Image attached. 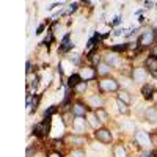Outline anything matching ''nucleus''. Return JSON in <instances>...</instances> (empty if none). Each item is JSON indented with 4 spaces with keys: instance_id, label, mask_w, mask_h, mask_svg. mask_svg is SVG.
<instances>
[{
    "instance_id": "obj_1",
    "label": "nucleus",
    "mask_w": 157,
    "mask_h": 157,
    "mask_svg": "<svg viewBox=\"0 0 157 157\" xmlns=\"http://www.w3.org/2000/svg\"><path fill=\"white\" fill-rule=\"evenodd\" d=\"M99 88H101V91H105V93H113V91L120 90V83L112 77H104L99 82Z\"/></svg>"
},
{
    "instance_id": "obj_26",
    "label": "nucleus",
    "mask_w": 157,
    "mask_h": 157,
    "mask_svg": "<svg viewBox=\"0 0 157 157\" xmlns=\"http://www.w3.org/2000/svg\"><path fill=\"white\" fill-rule=\"evenodd\" d=\"M71 46H72V44H69V36H64V39H63V46L60 47V50H61V52H66Z\"/></svg>"
},
{
    "instance_id": "obj_34",
    "label": "nucleus",
    "mask_w": 157,
    "mask_h": 157,
    "mask_svg": "<svg viewBox=\"0 0 157 157\" xmlns=\"http://www.w3.org/2000/svg\"><path fill=\"white\" fill-rule=\"evenodd\" d=\"M75 10H77V3H72V5H71V8L68 10V14H69V13H74Z\"/></svg>"
},
{
    "instance_id": "obj_24",
    "label": "nucleus",
    "mask_w": 157,
    "mask_h": 157,
    "mask_svg": "<svg viewBox=\"0 0 157 157\" xmlns=\"http://www.w3.org/2000/svg\"><path fill=\"white\" fill-rule=\"evenodd\" d=\"M71 157H86V152L82 148H77V149H72L71 151Z\"/></svg>"
},
{
    "instance_id": "obj_32",
    "label": "nucleus",
    "mask_w": 157,
    "mask_h": 157,
    "mask_svg": "<svg viewBox=\"0 0 157 157\" xmlns=\"http://www.w3.org/2000/svg\"><path fill=\"white\" fill-rule=\"evenodd\" d=\"M52 39H54V36H52V32H49V35L46 36V39H44V44H49Z\"/></svg>"
},
{
    "instance_id": "obj_18",
    "label": "nucleus",
    "mask_w": 157,
    "mask_h": 157,
    "mask_svg": "<svg viewBox=\"0 0 157 157\" xmlns=\"http://www.w3.org/2000/svg\"><path fill=\"white\" fill-rule=\"evenodd\" d=\"M68 143H75V145H85V137L82 135H69L66 137Z\"/></svg>"
},
{
    "instance_id": "obj_5",
    "label": "nucleus",
    "mask_w": 157,
    "mask_h": 157,
    "mask_svg": "<svg viewBox=\"0 0 157 157\" xmlns=\"http://www.w3.org/2000/svg\"><path fill=\"white\" fill-rule=\"evenodd\" d=\"M33 132L38 134V135H47L50 132V118H46L44 121L38 123L35 127H33Z\"/></svg>"
},
{
    "instance_id": "obj_30",
    "label": "nucleus",
    "mask_w": 157,
    "mask_h": 157,
    "mask_svg": "<svg viewBox=\"0 0 157 157\" xmlns=\"http://www.w3.org/2000/svg\"><path fill=\"white\" fill-rule=\"evenodd\" d=\"M55 112H57V107H55V105H52V107L46 112V118H50V115H52V113H55Z\"/></svg>"
},
{
    "instance_id": "obj_19",
    "label": "nucleus",
    "mask_w": 157,
    "mask_h": 157,
    "mask_svg": "<svg viewBox=\"0 0 157 157\" xmlns=\"http://www.w3.org/2000/svg\"><path fill=\"white\" fill-rule=\"evenodd\" d=\"M110 69H112V66H109V64H107L105 61L98 64V72H99L101 75H107V74L110 72Z\"/></svg>"
},
{
    "instance_id": "obj_15",
    "label": "nucleus",
    "mask_w": 157,
    "mask_h": 157,
    "mask_svg": "<svg viewBox=\"0 0 157 157\" xmlns=\"http://www.w3.org/2000/svg\"><path fill=\"white\" fill-rule=\"evenodd\" d=\"M121 130L123 132H134L135 134V123L130 121V120H126L121 123Z\"/></svg>"
},
{
    "instance_id": "obj_7",
    "label": "nucleus",
    "mask_w": 157,
    "mask_h": 157,
    "mask_svg": "<svg viewBox=\"0 0 157 157\" xmlns=\"http://www.w3.org/2000/svg\"><path fill=\"white\" fill-rule=\"evenodd\" d=\"M154 38H155V33L152 30H146L145 33L138 38V44L140 46H149V44H152Z\"/></svg>"
},
{
    "instance_id": "obj_28",
    "label": "nucleus",
    "mask_w": 157,
    "mask_h": 157,
    "mask_svg": "<svg viewBox=\"0 0 157 157\" xmlns=\"http://www.w3.org/2000/svg\"><path fill=\"white\" fill-rule=\"evenodd\" d=\"M140 157H155V154H154V152H151L149 149H145V151H141Z\"/></svg>"
},
{
    "instance_id": "obj_31",
    "label": "nucleus",
    "mask_w": 157,
    "mask_h": 157,
    "mask_svg": "<svg viewBox=\"0 0 157 157\" xmlns=\"http://www.w3.org/2000/svg\"><path fill=\"white\" fill-rule=\"evenodd\" d=\"M90 58H91V61H93L94 64H99V63H101V61H99V57H96V54H91Z\"/></svg>"
},
{
    "instance_id": "obj_37",
    "label": "nucleus",
    "mask_w": 157,
    "mask_h": 157,
    "mask_svg": "<svg viewBox=\"0 0 157 157\" xmlns=\"http://www.w3.org/2000/svg\"><path fill=\"white\" fill-rule=\"evenodd\" d=\"M145 5H146V8H151V6H152V5H154V3H152V2H146V3H145Z\"/></svg>"
},
{
    "instance_id": "obj_35",
    "label": "nucleus",
    "mask_w": 157,
    "mask_h": 157,
    "mask_svg": "<svg viewBox=\"0 0 157 157\" xmlns=\"http://www.w3.org/2000/svg\"><path fill=\"white\" fill-rule=\"evenodd\" d=\"M47 157H63V155H61L60 152H50V154H49Z\"/></svg>"
},
{
    "instance_id": "obj_21",
    "label": "nucleus",
    "mask_w": 157,
    "mask_h": 157,
    "mask_svg": "<svg viewBox=\"0 0 157 157\" xmlns=\"http://www.w3.org/2000/svg\"><path fill=\"white\" fill-rule=\"evenodd\" d=\"M82 82V78H80V75H78V74H74V75H71L69 77V80H68V85L69 86H72V88H75L78 83H80Z\"/></svg>"
},
{
    "instance_id": "obj_6",
    "label": "nucleus",
    "mask_w": 157,
    "mask_h": 157,
    "mask_svg": "<svg viewBox=\"0 0 157 157\" xmlns=\"http://www.w3.org/2000/svg\"><path fill=\"white\" fill-rule=\"evenodd\" d=\"M94 137H96V140H98V141L105 143V145L112 141V134H110V130H109V129H105V127L98 129V130H96V134H94Z\"/></svg>"
},
{
    "instance_id": "obj_38",
    "label": "nucleus",
    "mask_w": 157,
    "mask_h": 157,
    "mask_svg": "<svg viewBox=\"0 0 157 157\" xmlns=\"http://www.w3.org/2000/svg\"><path fill=\"white\" fill-rule=\"evenodd\" d=\"M155 132H157V130H155Z\"/></svg>"
},
{
    "instance_id": "obj_20",
    "label": "nucleus",
    "mask_w": 157,
    "mask_h": 157,
    "mask_svg": "<svg viewBox=\"0 0 157 157\" xmlns=\"http://www.w3.org/2000/svg\"><path fill=\"white\" fill-rule=\"evenodd\" d=\"M86 121L90 123V126H91V127H94V129H101V124H102V123L96 118V115H90V116L86 118Z\"/></svg>"
},
{
    "instance_id": "obj_10",
    "label": "nucleus",
    "mask_w": 157,
    "mask_h": 157,
    "mask_svg": "<svg viewBox=\"0 0 157 157\" xmlns=\"http://www.w3.org/2000/svg\"><path fill=\"white\" fill-rule=\"evenodd\" d=\"M102 104H104V102H102V99H101L98 94H93V96H90V98H88V105H90V107H93L94 110L101 109V107H102Z\"/></svg>"
},
{
    "instance_id": "obj_17",
    "label": "nucleus",
    "mask_w": 157,
    "mask_h": 157,
    "mask_svg": "<svg viewBox=\"0 0 157 157\" xmlns=\"http://www.w3.org/2000/svg\"><path fill=\"white\" fill-rule=\"evenodd\" d=\"M146 68H148V71L152 72V74L157 72V58H155V57H151V58L146 60Z\"/></svg>"
},
{
    "instance_id": "obj_11",
    "label": "nucleus",
    "mask_w": 157,
    "mask_h": 157,
    "mask_svg": "<svg viewBox=\"0 0 157 157\" xmlns=\"http://www.w3.org/2000/svg\"><path fill=\"white\" fill-rule=\"evenodd\" d=\"M112 152H113V157H127V151H126V148L121 145V143L115 145Z\"/></svg>"
},
{
    "instance_id": "obj_3",
    "label": "nucleus",
    "mask_w": 157,
    "mask_h": 157,
    "mask_svg": "<svg viewBox=\"0 0 157 157\" xmlns=\"http://www.w3.org/2000/svg\"><path fill=\"white\" fill-rule=\"evenodd\" d=\"M86 127H88V121L85 120V116H75L74 121H72V129L77 135H83L86 132Z\"/></svg>"
},
{
    "instance_id": "obj_29",
    "label": "nucleus",
    "mask_w": 157,
    "mask_h": 157,
    "mask_svg": "<svg viewBox=\"0 0 157 157\" xmlns=\"http://www.w3.org/2000/svg\"><path fill=\"white\" fill-rule=\"evenodd\" d=\"M69 118H71L69 113H64V115H63V124H64V126H69V123H71Z\"/></svg>"
},
{
    "instance_id": "obj_25",
    "label": "nucleus",
    "mask_w": 157,
    "mask_h": 157,
    "mask_svg": "<svg viewBox=\"0 0 157 157\" xmlns=\"http://www.w3.org/2000/svg\"><path fill=\"white\" fill-rule=\"evenodd\" d=\"M86 88H88V85H86V82H80V83H78L74 90H75V93H85V91H86Z\"/></svg>"
},
{
    "instance_id": "obj_2",
    "label": "nucleus",
    "mask_w": 157,
    "mask_h": 157,
    "mask_svg": "<svg viewBox=\"0 0 157 157\" xmlns=\"http://www.w3.org/2000/svg\"><path fill=\"white\" fill-rule=\"evenodd\" d=\"M135 141H137V145L143 149H149V146L152 145L151 135L146 132V130H137L135 132Z\"/></svg>"
},
{
    "instance_id": "obj_33",
    "label": "nucleus",
    "mask_w": 157,
    "mask_h": 157,
    "mask_svg": "<svg viewBox=\"0 0 157 157\" xmlns=\"http://www.w3.org/2000/svg\"><path fill=\"white\" fill-rule=\"evenodd\" d=\"M126 49H127V46H126V44H123V46H115V47H113V50H115V52H118V50H126Z\"/></svg>"
},
{
    "instance_id": "obj_27",
    "label": "nucleus",
    "mask_w": 157,
    "mask_h": 157,
    "mask_svg": "<svg viewBox=\"0 0 157 157\" xmlns=\"http://www.w3.org/2000/svg\"><path fill=\"white\" fill-rule=\"evenodd\" d=\"M38 80H39L38 75H35V77H30V75H29V85H30L32 88H36V86H38Z\"/></svg>"
},
{
    "instance_id": "obj_12",
    "label": "nucleus",
    "mask_w": 157,
    "mask_h": 157,
    "mask_svg": "<svg viewBox=\"0 0 157 157\" xmlns=\"http://www.w3.org/2000/svg\"><path fill=\"white\" fill-rule=\"evenodd\" d=\"M145 118L149 123H157V109L155 107H149L145 112Z\"/></svg>"
},
{
    "instance_id": "obj_23",
    "label": "nucleus",
    "mask_w": 157,
    "mask_h": 157,
    "mask_svg": "<svg viewBox=\"0 0 157 157\" xmlns=\"http://www.w3.org/2000/svg\"><path fill=\"white\" fill-rule=\"evenodd\" d=\"M118 101H121V102H124V104H130V94L127 93V91H121L120 94H118Z\"/></svg>"
},
{
    "instance_id": "obj_14",
    "label": "nucleus",
    "mask_w": 157,
    "mask_h": 157,
    "mask_svg": "<svg viewBox=\"0 0 157 157\" xmlns=\"http://www.w3.org/2000/svg\"><path fill=\"white\" fill-rule=\"evenodd\" d=\"M154 86L152 85H143V88H141V94H143V98L145 99H152V96H154Z\"/></svg>"
},
{
    "instance_id": "obj_8",
    "label": "nucleus",
    "mask_w": 157,
    "mask_h": 157,
    "mask_svg": "<svg viewBox=\"0 0 157 157\" xmlns=\"http://www.w3.org/2000/svg\"><path fill=\"white\" fill-rule=\"evenodd\" d=\"M78 75H80V78H82L83 82H86V80H93V78L96 77V69L90 68V66L82 68V69H80V72H78Z\"/></svg>"
},
{
    "instance_id": "obj_36",
    "label": "nucleus",
    "mask_w": 157,
    "mask_h": 157,
    "mask_svg": "<svg viewBox=\"0 0 157 157\" xmlns=\"http://www.w3.org/2000/svg\"><path fill=\"white\" fill-rule=\"evenodd\" d=\"M152 57H155V58H157V47H154V49H152Z\"/></svg>"
},
{
    "instance_id": "obj_13",
    "label": "nucleus",
    "mask_w": 157,
    "mask_h": 157,
    "mask_svg": "<svg viewBox=\"0 0 157 157\" xmlns=\"http://www.w3.org/2000/svg\"><path fill=\"white\" fill-rule=\"evenodd\" d=\"M72 115H75V116H86V109H85L83 104H80V102L74 104V107H72Z\"/></svg>"
},
{
    "instance_id": "obj_22",
    "label": "nucleus",
    "mask_w": 157,
    "mask_h": 157,
    "mask_svg": "<svg viewBox=\"0 0 157 157\" xmlns=\"http://www.w3.org/2000/svg\"><path fill=\"white\" fill-rule=\"evenodd\" d=\"M116 105H118V112L121 115H129V105L121 101H116Z\"/></svg>"
},
{
    "instance_id": "obj_9",
    "label": "nucleus",
    "mask_w": 157,
    "mask_h": 157,
    "mask_svg": "<svg viewBox=\"0 0 157 157\" xmlns=\"http://www.w3.org/2000/svg\"><path fill=\"white\" fill-rule=\"evenodd\" d=\"M105 63L109 64V66H112V68H120L121 66V58H120V55H116V54H107L105 55Z\"/></svg>"
},
{
    "instance_id": "obj_4",
    "label": "nucleus",
    "mask_w": 157,
    "mask_h": 157,
    "mask_svg": "<svg viewBox=\"0 0 157 157\" xmlns=\"http://www.w3.org/2000/svg\"><path fill=\"white\" fill-rule=\"evenodd\" d=\"M132 80L135 83H145L148 80V71L145 68H134L132 69Z\"/></svg>"
},
{
    "instance_id": "obj_16",
    "label": "nucleus",
    "mask_w": 157,
    "mask_h": 157,
    "mask_svg": "<svg viewBox=\"0 0 157 157\" xmlns=\"http://www.w3.org/2000/svg\"><path fill=\"white\" fill-rule=\"evenodd\" d=\"M94 115H96V118H98L101 123H107V121H109V113L104 110L102 107L98 109V110H94Z\"/></svg>"
}]
</instances>
